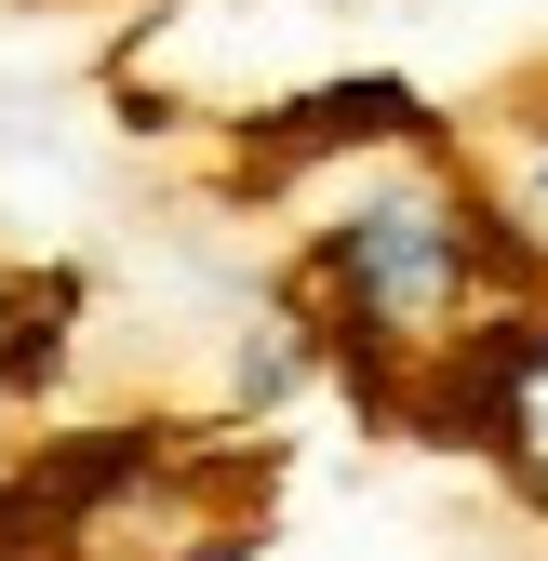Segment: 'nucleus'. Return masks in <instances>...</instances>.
Here are the masks:
<instances>
[{
  "label": "nucleus",
  "mask_w": 548,
  "mask_h": 561,
  "mask_svg": "<svg viewBox=\"0 0 548 561\" xmlns=\"http://www.w3.org/2000/svg\"><path fill=\"white\" fill-rule=\"evenodd\" d=\"M308 267H321V308L349 347H468L482 308L509 295L522 241H509L495 201H468L442 174H388L321 228Z\"/></svg>",
  "instance_id": "1"
},
{
  "label": "nucleus",
  "mask_w": 548,
  "mask_h": 561,
  "mask_svg": "<svg viewBox=\"0 0 548 561\" xmlns=\"http://www.w3.org/2000/svg\"><path fill=\"white\" fill-rule=\"evenodd\" d=\"M295 375H308V347H295V334H267V347H241V401H282Z\"/></svg>",
  "instance_id": "6"
},
{
  "label": "nucleus",
  "mask_w": 548,
  "mask_h": 561,
  "mask_svg": "<svg viewBox=\"0 0 548 561\" xmlns=\"http://www.w3.org/2000/svg\"><path fill=\"white\" fill-rule=\"evenodd\" d=\"M455 362H468V428L548 495V321H482Z\"/></svg>",
  "instance_id": "2"
},
{
  "label": "nucleus",
  "mask_w": 548,
  "mask_h": 561,
  "mask_svg": "<svg viewBox=\"0 0 548 561\" xmlns=\"http://www.w3.org/2000/svg\"><path fill=\"white\" fill-rule=\"evenodd\" d=\"M67 334H81V267L14 280V295H0V388H14V401H41V388L67 375Z\"/></svg>",
  "instance_id": "4"
},
{
  "label": "nucleus",
  "mask_w": 548,
  "mask_h": 561,
  "mask_svg": "<svg viewBox=\"0 0 548 561\" xmlns=\"http://www.w3.org/2000/svg\"><path fill=\"white\" fill-rule=\"evenodd\" d=\"M509 241L548 267V121L522 134V161H509Z\"/></svg>",
  "instance_id": "5"
},
{
  "label": "nucleus",
  "mask_w": 548,
  "mask_h": 561,
  "mask_svg": "<svg viewBox=\"0 0 548 561\" xmlns=\"http://www.w3.org/2000/svg\"><path fill=\"white\" fill-rule=\"evenodd\" d=\"M267 134H282V148H415V134H429V94L415 81H321L295 107H267Z\"/></svg>",
  "instance_id": "3"
}]
</instances>
